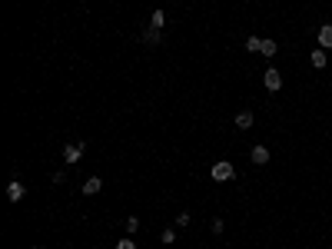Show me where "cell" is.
Here are the masks:
<instances>
[{
  "label": "cell",
  "mask_w": 332,
  "mask_h": 249,
  "mask_svg": "<svg viewBox=\"0 0 332 249\" xmlns=\"http://www.w3.org/2000/svg\"><path fill=\"white\" fill-rule=\"evenodd\" d=\"M319 47H322V50H332V24H322V27H319Z\"/></svg>",
  "instance_id": "cell-6"
},
{
  "label": "cell",
  "mask_w": 332,
  "mask_h": 249,
  "mask_svg": "<svg viewBox=\"0 0 332 249\" xmlns=\"http://www.w3.org/2000/svg\"><path fill=\"white\" fill-rule=\"evenodd\" d=\"M30 249H37V246H30Z\"/></svg>",
  "instance_id": "cell-19"
},
{
  "label": "cell",
  "mask_w": 332,
  "mask_h": 249,
  "mask_svg": "<svg viewBox=\"0 0 332 249\" xmlns=\"http://www.w3.org/2000/svg\"><path fill=\"white\" fill-rule=\"evenodd\" d=\"M262 83H266V90H272V93H276V90H283V73H279L276 67H269L266 77H262Z\"/></svg>",
  "instance_id": "cell-4"
},
{
  "label": "cell",
  "mask_w": 332,
  "mask_h": 249,
  "mask_svg": "<svg viewBox=\"0 0 332 249\" xmlns=\"http://www.w3.org/2000/svg\"><path fill=\"white\" fill-rule=\"evenodd\" d=\"M190 213H186V209H183V213H180V216H176V226H180V229H186V226H190Z\"/></svg>",
  "instance_id": "cell-15"
},
{
  "label": "cell",
  "mask_w": 332,
  "mask_h": 249,
  "mask_svg": "<svg viewBox=\"0 0 332 249\" xmlns=\"http://www.w3.org/2000/svg\"><path fill=\"white\" fill-rule=\"evenodd\" d=\"M24 196H27V186L24 183H20V179H10V183H7V200L10 203H20V200H24Z\"/></svg>",
  "instance_id": "cell-2"
},
{
  "label": "cell",
  "mask_w": 332,
  "mask_h": 249,
  "mask_svg": "<svg viewBox=\"0 0 332 249\" xmlns=\"http://www.w3.org/2000/svg\"><path fill=\"white\" fill-rule=\"evenodd\" d=\"M259 47H262L259 37H249V40H246V50H249V53H259Z\"/></svg>",
  "instance_id": "cell-14"
},
{
  "label": "cell",
  "mask_w": 332,
  "mask_h": 249,
  "mask_svg": "<svg viewBox=\"0 0 332 249\" xmlns=\"http://www.w3.org/2000/svg\"><path fill=\"white\" fill-rule=\"evenodd\" d=\"M259 53H262V56H276V53H279L276 40H269V37H266V40H262V47H259Z\"/></svg>",
  "instance_id": "cell-10"
},
{
  "label": "cell",
  "mask_w": 332,
  "mask_h": 249,
  "mask_svg": "<svg viewBox=\"0 0 332 249\" xmlns=\"http://www.w3.org/2000/svg\"><path fill=\"white\" fill-rule=\"evenodd\" d=\"M117 249H136V242L127 236V239H120V242H117Z\"/></svg>",
  "instance_id": "cell-17"
},
{
  "label": "cell",
  "mask_w": 332,
  "mask_h": 249,
  "mask_svg": "<svg viewBox=\"0 0 332 249\" xmlns=\"http://www.w3.org/2000/svg\"><path fill=\"white\" fill-rule=\"evenodd\" d=\"M236 130H253V113H249V110H243L236 116Z\"/></svg>",
  "instance_id": "cell-9"
},
{
  "label": "cell",
  "mask_w": 332,
  "mask_h": 249,
  "mask_svg": "<svg viewBox=\"0 0 332 249\" xmlns=\"http://www.w3.org/2000/svg\"><path fill=\"white\" fill-rule=\"evenodd\" d=\"M249 160H253L256 166H266V163H269V150L256 143V146H253V153H249Z\"/></svg>",
  "instance_id": "cell-5"
},
{
  "label": "cell",
  "mask_w": 332,
  "mask_h": 249,
  "mask_svg": "<svg viewBox=\"0 0 332 249\" xmlns=\"http://www.w3.org/2000/svg\"><path fill=\"white\" fill-rule=\"evenodd\" d=\"M100 190H103V179L100 176H90L87 183H83V193H87V196H96Z\"/></svg>",
  "instance_id": "cell-7"
},
{
  "label": "cell",
  "mask_w": 332,
  "mask_h": 249,
  "mask_svg": "<svg viewBox=\"0 0 332 249\" xmlns=\"http://www.w3.org/2000/svg\"><path fill=\"white\" fill-rule=\"evenodd\" d=\"M50 179H53V183L60 186V183H67V173H64V169H57V173H53V176H50Z\"/></svg>",
  "instance_id": "cell-18"
},
{
  "label": "cell",
  "mask_w": 332,
  "mask_h": 249,
  "mask_svg": "<svg viewBox=\"0 0 332 249\" xmlns=\"http://www.w3.org/2000/svg\"><path fill=\"white\" fill-rule=\"evenodd\" d=\"M159 239H163L166 246H170V242H176V226H170V229H163V233H159Z\"/></svg>",
  "instance_id": "cell-13"
},
{
  "label": "cell",
  "mask_w": 332,
  "mask_h": 249,
  "mask_svg": "<svg viewBox=\"0 0 332 249\" xmlns=\"http://www.w3.org/2000/svg\"><path fill=\"white\" fill-rule=\"evenodd\" d=\"M163 24H166V14H163V10H153V17H150V27H153V30H159Z\"/></svg>",
  "instance_id": "cell-11"
},
{
  "label": "cell",
  "mask_w": 332,
  "mask_h": 249,
  "mask_svg": "<svg viewBox=\"0 0 332 249\" xmlns=\"http://www.w3.org/2000/svg\"><path fill=\"white\" fill-rule=\"evenodd\" d=\"M159 40H163V37H159V30H153V27H150L146 33H143V43H153V47H156Z\"/></svg>",
  "instance_id": "cell-12"
},
{
  "label": "cell",
  "mask_w": 332,
  "mask_h": 249,
  "mask_svg": "<svg viewBox=\"0 0 332 249\" xmlns=\"http://www.w3.org/2000/svg\"><path fill=\"white\" fill-rule=\"evenodd\" d=\"M80 156H83V143H67L64 146V163H67V166L80 163Z\"/></svg>",
  "instance_id": "cell-3"
},
{
  "label": "cell",
  "mask_w": 332,
  "mask_h": 249,
  "mask_svg": "<svg viewBox=\"0 0 332 249\" xmlns=\"http://www.w3.org/2000/svg\"><path fill=\"white\" fill-rule=\"evenodd\" d=\"M136 229H140V219L130 216V219H127V233H136Z\"/></svg>",
  "instance_id": "cell-16"
},
{
  "label": "cell",
  "mask_w": 332,
  "mask_h": 249,
  "mask_svg": "<svg viewBox=\"0 0 332 249\" xmlns=\"http://www.w3.org/2000/svg\"><path fill=\"white\" fill-rule=\"evenodd\" d=\"M233 176H236V169H233V163H230V160L213 163V169H209V179H216V183H230Z\"/></svg>",
  "instance_id": "cell-1"
},
{
  "label": "cell",
  "mask_w": 332,
  "mask_h": 249,
  "mask_svg": "<svg viewBox=\"0 0 332 249\" xmlns=\"http://www.w3.org/2000/svg\"><path fill=\"white\" fill-rule=\"evenodd\" d=\"M309 60H312V67H316V70H322V67L329 64V56H325V50H322V47L312 50V56H309Z\"/></svg>",
  "instance_id": "cell-8"
}]
</instances>
